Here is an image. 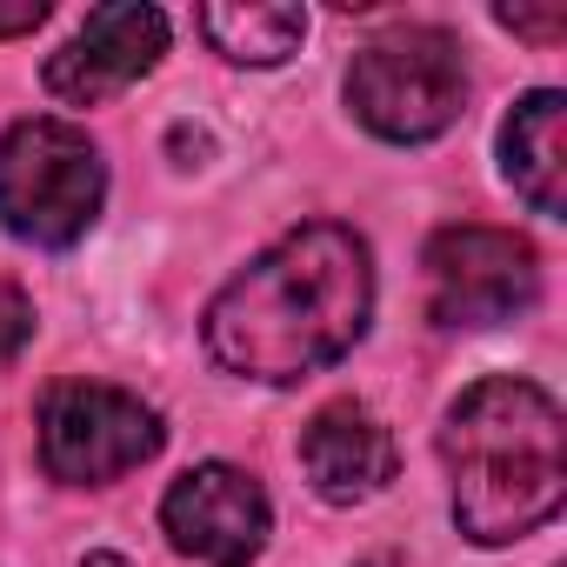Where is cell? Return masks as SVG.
<instances>
[{"instance_id": "6da1fadb", "label": "cell", "mask_w": 567, "mask_h": 567, "mask_svg": "<svg viewBox=\"0 0 567 567\" xmlns=\"http://www.w3.org/2000/svg\"><path fill=\"white\" fill-rule=\"evenodd\" d=\"M374 315V254L341 220L288 227L267 254H254L200 315V341L214 368L295 388L334 368Z\"/></svg>"}, {"instance_id": "7a4b0ae2", "label": "cell", "mask_w": 567, "mask_h": 567, "mask_svg": "<svg viewBox=\"0 0 567 567\" xmlns=\"http://www.w3.org/2000/svg\"><path fill=\"white\" fill-rule=\"evenodd\" d=\"M441 467L454 481V527L474 547H507L560 514L567 421L540 381L487 374L441 421Z\"/></svg>"}, {"instance_id": "3957f363", "label": "cell", "mask_w": 567, "mask_h": 567, "mask_svg": "<svg viewBox=\"0 0 567 567\" xmlns=\"http://www.w3.org/2000/svg\"><path fill=\"white\" fill-rule=\"evenodd\" d=\"M107 207V161L87 127L28 114L0 134V227L28 247H74Z\"/></svg>"}, {"instance_id": "277c9868", "label": "cell", "mask_w": 567, "mask_h": 567, "mask_svg": "<svg viewBox=\"0 0 567 567\" xmlns=\"http://www.w3.org/2000/svg\"><path fill=\"white\" fill-rule=\"evenodd\" d=\"M348 107L368 134L394 147L441 141L467 114V61L447 28H394L368 41L348 68Z\"/></svg>"}, {"instance_id": "5b68a950", "label": "cell", "mask_w": 567, "mask_h": 567, "mask_svg": "<svg viewBox=\"0 0 567 567\" xmlns=\"http://www.w3.org/2000/svg\"><path fill=\"white\" fill-rule=\"evenodd\" d=\"M161 414L114 381H61L41 401V467L61 487H114L161 454Z\"/></svg>"}, {"instance_id": "8992f818", "label": "cell", "mask_w": 567, "mask_h": 567, "mask_svg": "<svg viewBox=\"0 0 567 567\" xmlns=\"http://www.w3.org/2000/svg\"><path fill=\"white\" fill-rule=\"evenodd\" d=\"M434 328H501L540 301V254L514 227H441L421 254Z\"/></svg>"}, {"instance_id": "52a82bcc", "label": "cell", "mask_w": 567, "mask_h": 567, "mask_svg": "<svg viewBox=\"0 0 567 567\" xmlns=\"http://www.w3.org/2000/svg\"><path fill=\"white\" fill-rule=\"evenodd\" d=\"M161 534L200 567H254L274 534V501L247 467L200 461L161 494Z\"/></svg>"}, {"instance_id": "ba28073f", "label": "cell", "mask_w": 567, "mask_h": 567, "mask_svg": "<svg viewBox=\"0 0 567 567\" xmlns=\"http://www.w3.org/2000/svg\"><path fill=\"white\" fill-rule=\"evenodd\" d=\"M167 54V14L141 8V0H114L81 21V34L48 54V94L68 107H101L114 94H127L134 81H147Z\"/></svg>"}, {"instance_id": "9c48e42d", "label": "cell", "mask_w": 567, "mask_h": 567, "mask_svg": "<svg viewBox=\"0 0 567 567\" xmlns=\"http://www.w3.org/2000/svg\"><path fill=\"white\" fill-rule=\"evenodd\" d=\"M394 434L374 408L361 401H328L308 427H301V467H308V487L328 501V507H361L374 501L388 481H394Z\"/></svg>"}, {"instance_id": "30bf717a", "label": "cell", "mask_w": 567, "mask_h": 567, "mask_svg": "<svg viewBox=\"0 0 567 567\" xmlns=\"http://www.w3.org/2000/svg\"><path fill=\"white\" fill-rule=\"evenodd\" d=\"M501 174L534 214L547 220L567 214V94L560 87H534L501 121Z\"/></svg>"}, {"instance_id": "8fae6325", "label": "cell", "mask_w": 567, "mask_h": 567, "mask_svg": "<svg viewBox=\"0 0 567 567\" xmlns=\"http://www.w3.org/2000/svg\"><path fill=\"white\" fill-rule=\"evenodd\" d=\"M200 34L214 41V54H227L234 68H280L288 54H301L308 41V14L301 8H227V0H214V8H200Z\"/></svg>"}, {"instance_id": "7c38bea8", "label": "cell", "mask_w": 567, "mask_h": 567, "mask_svg": "<svg viewBox=\"0 0 567 567\" xmlns=\"http://www.w3.org/2000/svg\"><path fill=\"white\" fill-rule=\"evenodd\" d=\"M34 301L14 288V280H0V374H8L21 354H28V341H34Z\"/></svg>"}, {"instance_id": "4fadbf2b", "label": "cell", "mask_w": 567, "mask_h": 567, "mask_svg": "<svg viewBox=\"0 0 567 567\" xmlns=\"http://www.w3.org/2000/svg\"><path fill=\"white\" fill-rule=\"evenodd\" d=\"M494 21H501L507 34H527V41H547V48L567 34V14H527V8H501Z\"/></svg>"}, {"instance_id": "5bb4252c", "label": "cell", "mask_w": 567, "mask_h": 567, "mask_svg": "<svg viewBox=\"0 0 567 567\" xmlns=\"http://www.w3.org/2000/svg\"><path fill=\"white\" fill-rule=\"evenodd\" d=\"M48 21V0H14V8H0V41H21Z\"/></svg>"}, {"instance_id": "9a60e30c", "label": "cell", "mask_w": 567, "mask_h": 567, "mask_svg": "<svg viewBox=\"0 0 567 567\" xmlns=\"http://www.w3.org/2000/svg\"><path fill=\"white\" fill-rule=\"evenodd\" d=\"M81 567H127V560H121V554H87Z\"/></svg>"}]
</instances>
